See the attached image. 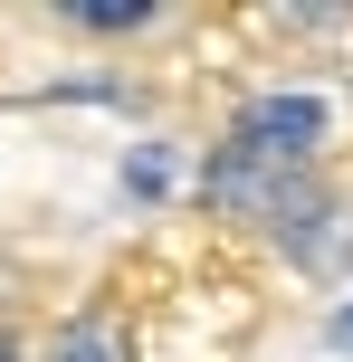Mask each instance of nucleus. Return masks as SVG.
I'll return each mask as SVG.
<instances>
[{"label":"nucleus","mask_w":353,"mask_h":362,"mask_svg":"<svg viewBox=\"0 0 353 362\" xmlns=\"http://www.w3.org/2000/svg\"><path fill=\"white\" fill-rule=\"evenodd\" d=\"M316 144H325V105H316V95H258V105L239 115V134H229V153L277 163V172H306Z\"/></svg>","instance_id":"nucleus-1"},{"label":"nucleus","mask_w":353,"mask_h":362,"mask_svg":"<svg viewBox=\"0 0 353 362\" xmlns=\"http://www.w3.org/2000/svg\"><path fill=\"white\" fill-rule=\"evenodd\" d=\"M48 362H134V344H125V325L86 315V325H67V334L48 344Z\"/></svg>","instance_id":"nucleus-2"},{"label":"nucleus","mask_w":353,"mask_h":362,"mask_svg":"<svg viewBox=\"0 0 353 362\" xmlns=\"http://www.w3.org/2000/svg\"><path fill=\"white\" fill-rule=\"evenodd\" d=\"M67 19H86V29H144L153 10H144V0H76Z\"/></svg>","instance_id":"nucleus-3"},{"label":"nucleus","mask_w":353,"mask_h":362,"mask_svg":"<svg viewBox=\"0 0 353 362\" xmlns=\"http://www.w3.org/2000/svg\"><path fill=\"white\" fill-rule=\"evenodd\" d=\"M335 353H353V305H335Z\"/></svg>","instance_id":"nucleus-4"}]
</instances>
